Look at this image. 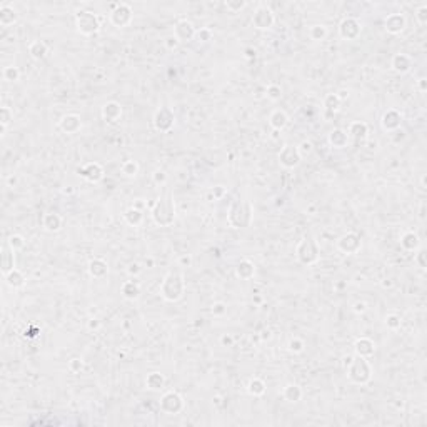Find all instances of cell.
<instances>
[{
  "label": "cell",
  "instance_id": "6da1fadb",
  "mask_svg": "<svg viewBox=\"0 0 427 427\" xmlns=\"http://www.w3.org/2000/svg\"><path fill=\"white\" fill-rule=\"evenodd\" d=\"M184 276L179 271H170L167 276L164 277L160 285V295L167 302H177L179 299L184 295Z\"/></svg>",
  "mask_w": 427,
  "mask_h": 427
},
{
  "label": "cell",
  "instance_id": "7a4b0ae2",
  "mask_svg": "<svg viewBox=\"0 0 427 427\" xmlns=\"http://www.w3.org/2000/svg\"><path fill=\"white\" fill-rule=\"evenodd\" d=\"M345 367H347V377L354 384H367L371 380V366L369 361L364 357H345Z\"/></svg>",
  "mask_w": 427,
  "mask_h": 427
},
{
  "label": "cell",
  "instance_id": "3957f363",
  "mask_svg": "<svg viewBox=\"0 0 427 427\" xmlns=\"http://www.w3.org/2000/svg\"><path fill=\"white\" fill-rule=\"evenodd\" d=\"M152 219H154V222L160 227H167L174 222L175 205H174L172 195L167 194L157 200V204L152 207Z\"/></svg>",
  "mask_w": 427,
  "mask_h": 427
},
{
  "label": "cell",
  "instance_id": "277c9868",
  "mask_svg": "<svg viewBox=\"0 0 427 427\" xmlns=\"http://www.w3.org/2000/svg\"><path fill=\"white\" fill-rule=\"evenodd\" d=\"M75 25L82 35H94L100 30V20L97 13L89 10H79L75 13Z\"/></svg>",
  "mask_w": 427,
  "mask_h": 427
},
{
  "label": "cell",
  "instance_id": "5b68a950",
  "mask_svg": "<svg viewBox=\"0 0 427 427\" xmlns=\"http://www.w3.org/2000/svg\"><path fill=\"white\" fill-rule=\"evenodd\" d=\"M295 255L302 264H307V266H312L319 260V247L316 244V240L312 237H305L299 242L297 250H295Z\"/></svg>",
  "mask_w": 427,
  "mask_h": 427
},
{
  "label": "cell",
  "instance_id": "8992f818",
  "mask_svg": "<svg viewBox=\"0 0 427 427\" xmlns=\"http://www.w3.org/2000/svg\"><path fill=\"white\" fill-rule=\"evenodd\" d=\"M274 22H276V17H274L272 8L267 3H259L252 15V25L257 30H269Z\"/></svg>",
  "mask_w": 427,
  "mask_h": 427
},
{
  "label": "cell",
  "instance_id": "52a82bcc",
  "mask_svg": "<svg viewBox=\"0 0 427 427\" xmlns=\"http://www.w3.org/2000/svg\"><path fill=\"white\" fill-rule=\"evenodd\" d=\"M132 13L134 10L129 3L120 2V3H115L114 8H112L109 20L112 25L117 27V29H124V27H127L130 22H132Z\"/></svg>",
  "mask_w": 427,
  "mask_h": 427
},
{
  "label": "cell",
  "instance_id": "ba28073f",
  "mask_svg": "<svg viewBox=\"0 0 427 427\" xmlns=\"http://www.w3.org/2000/svg\"><path fill=\"white\" fill-rule=\"evenodd\" d=\"M175 125V115L169 107H160L154 114V127L159 132H170Z\"/></svg>",
  "mask_w": 427,
  "mask_h": 427
},
{
  "label": "cell",
  "instance_id": "9c48e42d",
  "mask_svg": "<svg viewBox=\"0 0 427 427\" xmlns=\"http://www.w3.org/2000/svg\"><path fill=\"white\" fill-rule=\"evenodd\" d=\"M361 32H362L361 22L354 19V17H345L339 25V35L344 40H356L361 35Z\"/></svg>",
  "mask_w": 427,
  "mask_h": 427
},
{
  "label": "cell",
  "instance_id": "30bf717a",
  "mask_svg": "<svg viewBox=\"0 0 427 427\" xmlns=\"http://www.w3.org/2000/svg\"><path fill=\"white\" fill-rule=\"evenodd\" d=\"M300 159H302V155L299 154V149L294 145H284L282 150L279 152V162H281V165L285 169L297 167L300 164Z\"/></svg>",
  "mask_w": 427,
  "mask_h": 427
},
{
  "label": "cell",
  "instance_id": "8fae6325",
  "mask_svg": "<svg viewBox=\"0 0 427 427\" xmlns=\"http://www.w3.org/2000/svg\"><path fill=\"white\" fill-rule=\"evenodd\" d=\"M407 25V19L404 17V13L401 12H394V13H389L384 20V29L385 32L392 34V35H397V34H402L404 29Z\"/></svg>",
  "mask_w": 427,
  "mask_h": 427
},
{
  "label": "cell",
  "instance_id": "7c38bea8",
  "mask_svg": "<svg viewBox=\"0 0 427 427\" xmlns=\"http://www.w3.org/2000/svg\"><path fill=\"white\" fill-rule=\"evenodd\" d=\"M195 32H197V29L194 27V24L187 19L179 20L174 27V37L177 39L179 42H189V40L195 39Z\"/></svg>",
  "mask_w": 427,
  "mask_h": 427
},
{
  "label": "cell",
  "instance_id": "4fadbf2b",
  "mask_svg": "<svg viewBox=\"0 0 427 427\" xmlns=\"http://www.w3.org/2000/svg\"><path fill=\"white\" fill-rule=\"evenodd\" d=\"M337 249L345 255H354L361 249V239H359L356 234H344L337 240Z\"/></svg>",
  "mask_w": 427,
  "mask_h": 427
},
{
  "label": "cell",
  "instance_id": "5bb4252c",
  "mask_svg": "<svg viewBox=\"0 0 427 427\" xmlns=\"http://www.w3.org/2000/svg\"><path fill=\"white\" fill-rule=\"evenodd\" d=\"M160 406L165 412H169V414H177L182 409L184 402H182L181 395L177 392H174V390H170V392L164 394V397H162V401H160Z\"/></svg>",
  "mask_w": 427,
  "mask_h": 427
},
{
  "label": "cell",
  "instance_id": "9a60e30c",
  "mask_svg": "<svg viewBox=\"0 0 427 427\" xmlns=\"http://www.w3.org/2000/svg\"><path fill=\"white\" fill-rule=\"evenodd\" d=\"M77 172H79V175H82L85 181H89V182H98L102 177H104V170H102V167L97 164V162H91V164L84 165V167H80Z\"/></svg>",
  "mask_w": 427,
  "mask_h": 427
},
{
  "label": "cell",
  "instance_id": "2e32d148",
  "mask_svg": "<svg viewBox=\"0 0 427 427\" xmlns=\"http://www.w3.org/2000/svg\"><path fill=\"white\" fill-rule=\"evenodd\" d=\"M15 269V250L12 249L8 244H3L2 247V274L3 277L8 272H12Z\"/></svg>",
  "mask_w": 427,
  "mask_h": 427
},
{
  "label": "cell",
  "instance_id": "e0dca14e",
  "mask_svg": "<svg viewBox=\"0 0 427 427\" xmlns=\"http://www.w3.org/2000/svg\"><path fill=\"white\" fill-rule=\"evenodd\" d=\"M58 127L64 130L65 134H75L79 132L80 127H82V122H80V117L75 114H69L64 115L58 122Z\"/></svg>",
  "mask_w": 427,
  "mask_h": 427
},
{
  "label": "cell",
  "instance_id": "ac0fdd59",
  "mask_svg": "<svg viewBox=\"0 0 427 427\" xmlns=\"http://www.w3.org/2000/svg\"><path fill=\"white\" fill-rule=\"evenodd\" d=\"M354 349H356V356L359 357H364V359H369L376 350V344L372 342L371 339L367 337H361V339L356 340L354 344Z\"/></svg>",
  "mask_w": 427,
  "mask_h": 427
},
{
  "label": "cell",
  "instance_id": "d6986e66",
  "mask_svg": "<svg viewBox=\"0 0 427 427\" xmlns=\"http://www.w3.org/2000/svg\"><path fill=\"white\" fill-rule=\"evenodd\" d=\"M102 115L107 122H117V120L122 117V107H120L119 102H107V104L102 107Z\"/></svg>",
  "mask_w": 427,
  "mask_h": 427
},
{
  "label": "cell",
  "instance_id": "ffe728a7",
  "mask_svg": "<svg viewBox=\"0 0 427 427\" xmlns=\"http://www.w3.org/2000/svg\"><path fill=\"white\" fill-rule=\"evenodd\" d=\"M89 274L94 279H104L107 274H109V267H107V262L102 259H92L89 262Z\"/></svg>",
  "mask_w": 427,
  "mask_h": 427
},
{
  "label": "cell",
  "instance_id": "44dd1931",
  "mask_svg": "<svg viewBox=\"0 0 427 427\" xmlns=\"http://www.w3.org/2000/svg\"><path fill=\"white\" fill-rule=\"evenodd\" d=\"M29 53L34 60H42V58L47 57L48 47L44 40H32V42L29 44Z\"/></svg>",
  "mask_w": 427,
  "mask_h": 427
},
{
  "label": "cell",
  "instance_id": "7402d4cb",
  "mask_svg": "<svg viewBox=\"0 0 427 427\" xmlns=\"http://www.w3.org/2000/svg\"><path fill=\"white\" fill-rule=\"evenodd\" d=\"M382 127L389 132L401 127V114H397L395 110H389L385 112L384 117H382Z\"/></svg>",
  "mask_w": 427,
  "mask_h": 427
},
{
  "label": "cell",
  "instance_id": "603a6c76",
  "mask_svg": "<svg viewBox=\"0 0 427 427\" xmlns=\"http://www.w3.org/2000/svg\"><path fill=\"white\" fill-rule=\"evenodd\" d=\"M411 67H412V60L409 55H406V53H397V55H394L392 69L395 72H399V74H406V72L411 70Z\"/></svg>",
  "mask_w": 427,
  "mask_h": 427
},
{
  "label": "cell",
  "instance_id": "cb8c5ba5",
  "mask_svg": "<svg viewBox=\"0 0 427 427\" xmlns=\"http://www.w3.org/2000/svg\"><path fill=\"white\" fill-rule=\"evenodd\" d=\"M17 22V12L13 10L10 3H3L0 7V24L3 27H10Z\"/></svg>",
  "mask_w": 427,
  "mask_h": 427
},
{
  "label": "cell",
  "instance_id": "d4e9b609",
  "mask_svg": "<svg viewBox=\"0 0 427 427\" xmlns=\"http://www.w3.org/2000/svg\"><path fill=\"white\" fill-rule=\"evenodd\" d=\"M236 274H237V277L242 279V281H249V279L254 277L255 266L250 262V260H240L236 267Z\"/></svg>",
  "mask_w": 427,
  "mask_h": 427
},
{
  "label": "cell",
  "instance_id": "484cf974",
  "mask_svg": "<svg viewBox=\"0 0 427 427\" xmlns=\"http://www.w3.org/2000/svg\"><path fill=\"white\" fill-rule=\"evenodd\" d=\"M329 142L334 149H344L349 142V136H347V132H344V130L335 129L329 134Z\"/></svg>",
  "mask_w": 427,
  "mask_h": 427
},
{
  "label": "cell",
  "instance_id": "4316f807",
  "mask_svg": "<svg viewBox=\"0 0 427 427\" xmlns=\"http://www.w3.org/2000/svg\"><path fill=\"white\" fill-rule=\"evenodd\" d=\"M269 124H271V127H272V129H276V130H282L287 124H289V117H287V114H285L284 110L277 109V110H274V112H272L271 117H269Z\"/></svg>",
  "mask_w": 427,
  "mask_h": 427
},
{
  "label": "cell",
  "instance_id": "83f0119b",
  "mask_svg": "<svg viewBox=\"0 0 427 427\" xmlns=\"http://www.w3.org/2000/svg\"><path fill=\"white\" fill-rule=\"evenodd\" d=\"M42 226L48 232H57V231H60V227H62V217L53 212L46 214L42 219Z\"/></svg>",
  "mask_w": 427,
  "mask_h": 427
},
{
  "label": "cell",
  "instance_id": "f1b7e54d",
  "mask_svg": "<svg viewBox=\"0 0 427 427\" xmlns=\"http://www.w3.org/2000/svg\"><path fill=\"white\" fill-rule=\"evenodd\" d=\"M122 295L127 300H136L141 295V287L136 281H127L122 285Z\"/></svg>",
  "mask_w": 427,
  "mask_h": 427
},
{
  "label": "cell",
  "instance_id": "f546056e",
  "mask_svg": "<svg viewBox=\"0 0 427 427\" xmlns=\"http://www.w3.org/2000/svg\"><path fill=\"white\" fill-rule=\"evenodd\" d=\"M5 281L12 289H20V287L25 285V277L19 269H13L12 272H8L5 276Z\"/></svg>",
  "mask_w": 427,
  "mask_h": 427
},
{
  "label": "cell",
  "instance_id": "4dcf8cb0",
  "mask_svg": "<svg viewBox=\"0 0 427 427\" xmlns=\"http://www.w3.org/2000/svg\"><path fill=\"white\" fill-rule=\"evenodd\" d=\"M145 384H147V387L152 389V390H159V389L164 387L165 379H164V376L159 374V372H152V374H149V377H147Z\"/></svg>",
  "mask_w": 427,
  "mask_h": 427
},
{
  "label": "cell",
  "instance_id": "1f68e13d",
  "mask_svg": "<svg viewBox=\"0 0 427 427\" xmlns=\"http://www.w3.org/2000/svg\"><path fill=\"white\" fill-rule=\"evenodd\" d=\"M401 245L406 250H414L416 247L419 245V237H417L414 232H406L401 239Z\"/></svg>",
  "mask_w": 427,
  "mask_h": 427
},
{
  "label": "cell",
  "instance_id": "d6a6232c",
  "mask_svg": "<svg viewBox=\"0 0 427 427\" xmlns=\"http://www.w3.org/2000/svg\"><path fill=\"white\" fill-rule=\"evenodd\" d=\"M284 397L289 402H297L299 399L302 397V390H300L299 385L289 384V385H285V389H284Z\"/></svg>",
  "mask_w": 427,
  "mask_h": 427
},
{
  "label": "cell",
  "instance_id": "836d02e7",
  "mask_svg": "<svg viewBox=\"0 0 427 427\" xmlns=\"http://www.w3.org/2000/svg\"><path fill=\"white\" fill-rule=\"evenodd\" d=\"M367 132H369V129H367V124H364V122H354L349 127V134L356 139H366Z\"/></svg>",
  "mask_w": 427,
  "mask_h": 427
},
{
  "label": "cell",
  "instance_id": "e575fe53",
  "mask_svg": "<svg viewBox=\"0 0 427 427\" xmlns=\"http://www.w3.org/2000/svg\"><path fill=\"white\" fill-rule=\"evenodd\" d=\"M142 219H143V214L139 209H136V207H130L127 212H125V220H127L129 226L137 227L139 224L142 222Z\"/></svg>",
  "mask_w": 427,
  "mask_h": 427
},
{
  "label": "cell",
  "instance_id": "d590c367",
  "mask_svg": "<svg viewBox=\"0 0 427 427\" xmlns=\"http://www.w3.org/2000/svg\"><path fill=\"white\" fill-rule=\"evenodd\" d=\"M309 37H311L312 40H324L327 37V29L326 25L322 24H316V25H311V29H309Z\"/></svg>",
  "mask_w": 427,
  "mask_h": 427
},
{
  "label": "cell",
  "instance_id": "8d00e7d4",
  "mask_svg": "<svg viewBox=\"0 0 427 427\" xmlns=\"http://www.w3.org/2000/svg\"><path fill=\"white\" fill-rule=\"evenodd\" d=\"M247 390H249L252 395H262L264 392H266V384H264V380H260V379H252L249 382Z\"/></svg>",
  "mask_w": 427,
  "mask_h": 427
},
{
  "label": "cell",
  "instance_id": "74e56055",
  "mask_svg": "<svg viewBox=\"0 0 427 427\" xmlns=\"http://www.w3.org/2000/svg\"><path fill=\"white\" fill-rule=\"evenodd\" d=\"M2 77H3V80H7V82H17V80H19V77H20V72H19V69H17V67L8 65V67H5V69H3Z\"/></svg>",
  "mask_w": 427,
  "mask_h": 427
},
{
  "label": "cell",
  "instance_id": "f35d334b",
  "mask_svg": "<svg viewBox=\"0 0 427 427\" xmlns=\"http://www.w3.org/2000/svg\"><path fill=\"white\" fill-rule=\"evenodd\" d=\"M139 172V164L136 160H125L122 164V174L125 177H134Z\"/></svg>",
  "mask_w": 427,
  "mask_h": 427
},
{
  "label": "cell",
  "instance_id": "ab89813d",
  "mask_svg": "<svg viewBox=\"0 0 427 427\" xmlns=\"http://www.w3.org/2000/svg\"><path fill=\"white\" fill-rule=\"evenodd\" d=\"M224 5H226V8H227L229 12L237 13V12L244 10V8L249 5V3H247L245 0H229V2H226Z\"/></svg>",
  "mask_w": 427,
  "mask_h": 427
},
{
  "label": "cell",
  "instance_id": "60d3db41",
  "mask_svg": "<svg viewBox=\"0 0 427 427\" xmlns=\"http://www.w3.org/2000/svg\"><path fill=\"white\" fill-rule=\"evenodd\" d=\"M12 119H13V112L8 109V107H2V109H0V124H2L3 130H5L7 125L12 122Z\"/></svg>",
  "mask_w": 427,
  "mask_h": 427
},
{
  "label": "cell",
  "instance_id": "b9f144b4",
  "mask_svg": "<svg viewBox=\"0 0 427 427\" xmlns=\"http://www.w3.org/2000/svg\"><path fill=\"white\" fill-rule=\"evenodd\" d=\"M212 35L214 34L209 27H200L195 32V39L199 40V42H209V40H212Z\"/></svg>",
  "mask_w": 427,
  "mask_h": 427
},
{
  "label": "cell",
  "instance_id": "7bdbcfd3",
  "mask_svg": "<svg viewBox=\"0 0 427 427\" xmlns=\"http://www.w3.org/2000/svg\"><path fill=\"white\" fill-rule=\"evenodd\" d=\"M7 244L10 245L12 249L17 252V250H20L22 247L25 245V240H24V237H22V236H19V234H15V236H10V237H8Z\"/></svg>",
  "mask_w": 427,
  "mask_h": 427
},
{
  "label": "cell",
  "instance_id": "ee69618b",
  "mask_svg": "<svg viewBox=\"0 0 427 427\" xmlns=\"http://www.w3.org/2000/svg\"><path fill=\"white\" fill-rule=\"evenodd\" d=\"M339 105H340V98L337 97V94H331V95L326 97V107L327 110H339Z\"/></svg>",
  "mask_w": 427,
  "mask_h": 427
},
{
  "label": "cell",
  "instance_id": "f6af8a7d",
  "mask_svg": "<svg viewBox=\"0 0 427 427\" xmlns=\"http://www.w3.org/2000/svg\"><path fill=\"white\" fill-rule=\"evenodd\" d=\"M266 94H267V97L271 98V100H279V98L282 97V89L279 87V85H276V84H271L267 87Z\"/></svg>",
  "mask_w": 427,
  "mask_h": 427
},
{
  "label": "cell",
  "instance_id": "bcb514c9",
  "mask_svg": "<svg viewBox=\"0 0 427 427\" xmlns=\"http://www.w3.org/2000/svg\"><path fill=\"white\" fill-rule=\"evenodd\" d=\"M304 347H305L304 340L299 339V337H294V339L289 342V350H290V352H294V354H300L304 350Z\"/></svg>",
  "mask_w": 427,
  "mask_h": 427
},
{
  "label": "cell",
  "instance_id": "7dc6e473",
  "mask_svg": "<svg viewBox=\"0 0 427 427\" xmlns=\"http://www.w3.org/2000/svg\"><path fill=\"white\" fill-rule=\"evenodd\" d=\"M385 326L392 331L399 329V327H401V317H399L397 314H389V316L385 317Z\"/></svg>",
  "mask_w": 427,
  "mask_h": 427
},
{
  "label": "cell",
  "instance_id": "c3c4849f",
  "mask_svg": "<svg viewBox=\"0 0 427 427\" xmlns=\"http://www.w3.org/2000/svg\"><path fill=\"white\" fill-rule=\"evenodd\" d=\"M416 15H417V19H419V24L424 25L427 22V5H426V3H422V5L417 8Z\"/></svg>",
  "mask_w": 427,
  "mask_h": 427
},
{
  "label": "cell",
  "instance_id": "681fc988",
  "mask_svg": "<svg viewBox=\"0 0 427 427\" xmlns=\"http://www.w3.org/2000/svg\"><path fill=\"white\" fill-rule=\"evenodd\" d=\"M297 149H299V154L304 157L305 154H311V152H312V143L309 142V141H304V142L297 147Z\"/></svg>",
  "mask_w": 427,
  "mask_h": 427
},
{
  "label": "cell",
  "instance_id": "f907efd6",
  "mask_svg": "<svg viewBox=\"0 0 427 427\" xmlns=\"http://www.w3.org/2000/svg\"><path fill=\"white\" fill-rule=\"evenodd\" d=\"M70 369L74 372H80V371H82V361H80V359H72V361H70Z\"/></svg>",
  "mask_w": 427,
  "mask_h": 427
},
{
  "label": "cell",
  "instance_id": "816d5d0a",
  "mask_svg": "<svg viewBox=\"0 0 427 427\" xmlns=\"http://www.w3.org/2000/svg\"><path fill=\"white\" fill-rule=\"evenodd\" d=\"M224 312H226V305H224L222 302L212 305V314H224Z\"/></svg>",
  "mask_w": 427,
  "mask_h": 427
},
{
  "label": "cell",
  "instance_id": "f5cc1de1",
  "mask_svg": "<svg viewBox=\"0 0 427 427\" xmlns=\"http://www.w3.org/2000/svg\"><path fill=\"white\" fill-rule=\"evenodd\" d=\"M154 181L155 182H165V174L162 172V170H157V172H154Z\"/></svg>",
  "mask_w": 427,
  "mask_h": 427
},
{
  "label": "cell",
  "instance_id": "db71d44e",
  "mask_svg": "<svg viewBox=\"0 0 427 427\" xmlns=\"http://www.w3.org/2000/svg\"><path fill=\"white\" fill-rule=\"evenodd\" d=\"M366 307H367L366 302H357L356 305H354V311H356V312H364V311H366Z\"/></svg>",
  "mask_w": 427,
  "mask_h": 427
},
{
  "label": "cell",
  "instance_id": "11a10c76",
  "mask_svg": "<svg viewBox=\"0 0 427 427\" xmlns=\"http://www.w3.org/2000/svg\"><path fill=\"white\" fill-rule=\"evenodd\" d=\"M139 271H141V266H139V264H130L129 266V274H137Z\"/></svg>",
  "mask_w": 427,
  "mask_h": 427
},
{
  "label": "cell",
  "instance_id": "9f6ffc18",
  "mask_svg": "<svg viewBox=\"0 0 427 427\" xmlns=\"http://www.w3.org/2000/svg\"><path fill=\"white\" fill-rule=\"evenodd\" d=\"M222 342H224V344H226V345H227V344H229V345H232V342H234V339H232V337H231V335H224V337H222Z\"/></svg>",
  "mask_w": 427,
  "mask_h": 427
},
{
  "label": "cell",
  "instance_id": "6f0895ef",
  "mask_svg": "<svg viewBox=\"0 0 427 427\" xmlns=\"http://www.w3.org/2000/svg\"><path fill=\"white\" fill-rule=\"evenodd\" d=\"M337 97H339V98H340V100H342V98H345V97H349V92H345V91H342V92H340V95H337Z\"/></svg>",
  "mask_w": 427,
  "mask_h": 427
}]
</instances>
